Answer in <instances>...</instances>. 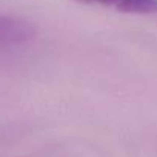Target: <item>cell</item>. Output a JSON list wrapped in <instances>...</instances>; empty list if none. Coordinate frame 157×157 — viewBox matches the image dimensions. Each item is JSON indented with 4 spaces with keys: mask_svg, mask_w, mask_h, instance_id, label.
Returning <instances> with one entry per match:
<instances>
[{
    "mask_svg": "<svg viewBox=\"0 0 157 157\" xmlns=\"http://www.w3.org/2000/svg\"><path fill=\"white\" fill-rule=\"evenodd\" d=\"M36 36V28L25 19L0 13V48L23 45Z\"/></svg>",
    "mask_w": 157,
    "mask_h": 157,
    "instance_id": "1",
    "label": "cell"
},
{
    "mask_svg": "<svg viewBox=\"0 0 157 157\" xmlns=\"http://www.w3.org/2000/svg\"><path fill=\"white\" fill-rule=\"evenodd\" d=\"M77 2L88 5H99L126 14H139V16L157 14V0H77Z\"/></svg>",
    "mask_w": 157,
    "mask_h": 157,
    "instance_id": "2",
    "label": "cell"
}]
</instances>
